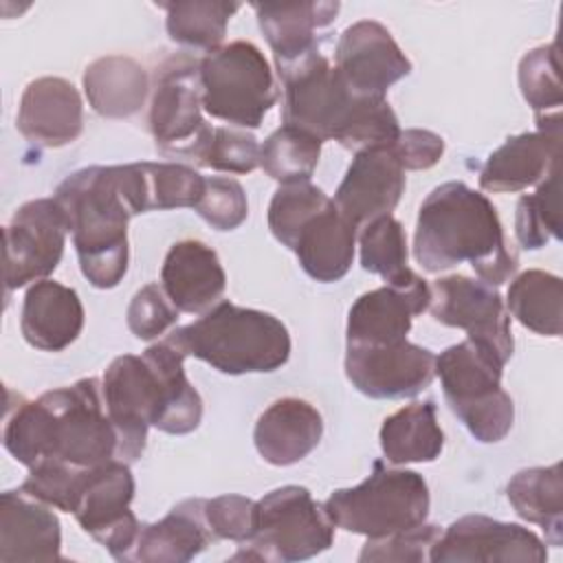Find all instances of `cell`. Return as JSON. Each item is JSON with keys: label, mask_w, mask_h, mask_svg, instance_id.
Instances as JSON below:
<instances>
[{"label": "cell", "mask_w": 563, "mask_h": 563, "mask_svg": "<svg viewBox=\"0 0 563 563\" xmlns=\"http://www.w3.org/2000/svg\"><path fill=\"white\" fill-rule=\"evenodd\" d=\"M334 541V523L323 504L303 486H282L255 501V530L240 543L233 561L292 563L325 552Z\"/></svg>", "instance_id": "obj_9"}, {"label": "cell", "mask_w": 563, "mask_h": 563, "mask_svg": "<svg viewBox=\"0 0 563 563\" xmlns=\"http://www.w3.org/2000/svg\"><path fill=\"white\" fill-rule=\"evenodd\" d=\"M561 114H539L537 130L508 136L479 172V187L493 194H515L539 185L559 169Z\"/></svg>", "instance_id": "obj_18"}, {"label": "cell", "mask_w": 563, "mask_h": 563, "mask_svg": "<svg viewBox=\"0 0 563 563\" xmlns=\"http://www.w3.org/2000/svg\"><path fill=\"white\" fill-rule=\"evenodd\" d=\"M198 64L200 59L180 53L167 57L154 70L147 128L163 154L187 156L209 128L202 119Z\"/></svg>", "instance_id": "obj_12"}, {"label": "cell", "mask_w": 563, "mask_h": 563, "mask_svg": "<svg viewBox=\"0 0 563 563\" xmlns=\"http://www.w3.org/2000/svg\"><path fill=\"white\" fill-rule=\"evenodd\" d=\"M431 286L418 273L400 284H385L363 292L347 314L350 345H380L405 341L416 314L429 310Z\"/></svg>", "instance_id": "obj_20"}, {"label": "cell", "mask_w": 563, "mask_h": 563, "mask_svg": "<svg viewBox=\"0 0 563 563\" xmlns=\"http://www.w3.org/2000/svg\"><path fill=\"white\" fill-rule=\"evenodd\" d=\"M323 418L308 400L286 396L268 405L253 429L260 457L273 466H290L308 457L321 442Z\"/></svg>", "instance_id": "obj_24"}, {"label": "cell", "mask_w": 563, "mask_h": 563, "mask_svg": "<svg viewBox=\"0 0 563 563\" xmlns=\"http://www.w3.org/2000/svg\"><path fill=\"white\" fill-rule=\"evenodd\" d=\"M515 235L523 249H541L550 240H561L559 211V169L539 183L534 194H526L517 202Z\"/></svg>", "instance_id": "obj_38"}, {"label": "cell", "mask_w": 563, "mask_h": 563, "mask_svg": "<svg viewBox=\"0 0 563 563\" xmlns=\"http://www.w3.org/2000/svg\"><path fill=\"white\" fill-rule=\"evenodd\" d=\"M519 88L534 114L559 112L563 103V88L559 77L556 44H543L528 51L519 62Z\"/></svg>", "instance_id": "obj_40"}, {"label": "cell", "mask_w": 563, "mask_h": 563, "mask_svg": "<svg viewBox=\"0 0 563 563\" xmlns=\"http://www.w3.org/2000/svg\"><path fill=\"white\" fill-rule=\"evenodd\" d=\"M284 86V125L303 130L319 141H336L345 150L391 143L400 123L387 97H358L319 53L277 68Z\"/></svg>", "instance_id": "obj_4"}, {"label": "cell", "mask_w": 563, "mask_h": 563, "mask_svg": "<svg viewBox=\"0 0 563 563\" xmlns=\"http://www.w3.org/2000/svg\"><path fill=\"white\" fill-rule=\"evenodd\" d=\"M328 200L330 198L323 194V189L310 180L279 185L268 205V229L273 238L290 249L299 227L323 205H328Z\"/></svg>", "instance_id": "obj_39"}, {"label": "cell", "mask_w": 563, "mask_h": 563, "mask_svg": "<svg viewBox=\"0 0 563 563\" xmlns=\"http://www.w3.org/2000/svg\"><path fill=\"white\" fill-rule=\"evenodd\" d=\"M405 191V169L391 145H372L354 152V158L334 191V207L356 229L389 216Z\"/></svg>", "instance_id": "obj_19"}, {"label": "cell", "mask_w": 563, "mask_h": 563, "mask_svg": "<svg viewBox=\"0 0 563 563\" xmlns=\"http://www.w3.org/2000/svg\"><path fill=\"white\" fill-rule=\"evenodd\" d=\"M123 176L134 213L196 207L205 189V176L183 163H128Z\"/></svg>", "instance_id": "obj_29"}, {"label": "cell", "mask_w": 563, "mask_h": 563, "mask_svg": "<svg viewBox=\"0 0 563 563\" xmlns=\"http://www.w3.org/2000/svg\"><path fill=\"white\" fill-rule=\"evenodd\" d=\"M442 530L433 523H420L409 530H400L387 537L378 539H367L363 545L358 561L361 563H383V561H413V563H424L429 561V552Z\"/></svg>", "instance_id": "obj_42"}, {"label": "cell", "mask_w": 563, "mask_h": 563, "mask_svg": "<svg viewBox=\"0 0 563 563\" xmlns=\"http://www.w3.org/2000/svg\"><path fill=\"white\" fill-rule=\"evenodd\" d=\"M442 446L444 433L431 400L411 402L383 420L380 449L389 464L433 462Z\"/></svg>", "instance_id": "obj_32"}, {"label": "cell", "mask_w": 563, "mask_h": 563, "mask_svg": "<svg viewBox=\"0 0 563 563\" xmlns=\"http://www.w3.org/2000/svg\"><path fill=\"white\" fill-rule=\"evenodd\" d=\"M2 444L26 468L46 460L79 468L119 460V440L106 411L101 380L79 378L35 400L18 394V402L9 400L7 407Z\"/></svg>", "instance_id": "obj_2"}, {"label": "cell", "mask_w": 563, "mask_h": 563, "mask_svg": "<svg viewBox=\"0 0 563 563\" xmlns=\"http://www.w3.org/2000/svg\"><path fill=\"white\" fill-rule=\"evenodd\" d=\"M205 519L213 539L244 543L255 530V501L244 495L205 499Z\"/></svg>", "instance_id": "obj_44"}, {"label": "cell", "mask_w": 563, "mask_h": 563, "mask_svg": "<svg viewBox=\"0 0 563 563\" xmlns=\"http://www.w3.org/2000/svg\"><path fill=\"white\" fill-rule=\"evenodd\" d=\"M321 145L323 141L317 136L282 125L260 145V167L282 185L310 180L321 156Z\"/></svg>", "instance_id": "obj_35"}, {"label": "cell", "mask_w": 563, "mask_h": 563, "mask_svg": "<svg viewBox=\"0 0 563 563\" xmlns=\"http://www.w3.org/2000/svg\"><path fill=\"white\" fill-rule=\"evenodd\" d=\"M134 475L123 460L86 468L77 482L70 512L117 561H130L141 523L130 510Z\"/></svg>", "instance_id": "obj_11"}, {"label": "cell", "mask_w": 563, "mask_h": 563, "mask_svg": "<svg viewBox=\"0 0 563 563\" xmlns=\"http://www.w3.org/2000/svg\"><path fill=\"white\" fill-rule=\"evenodd\" d=\"M251 7L277 68L317 51L314 31L332 24L341 9L339 2H253Z\"/></svg>", "instance_id": "obj_27"}, {"label": "cell", "mask_w": 563, "mask_h": 563, "mask_svg": "<svg viewBox=\"0 0 563 563\" xmlns=\"http://www.w3.org/2000/svg\"><path fill=\"white\" fill-rule=\"evenodd\" d=\"M165 339L185 356L229 376L275 372L290 356V334L277 317L231 301H218L198 321L176 328Z\"/></svg>", "instance_id": "obj_6"}, {"label": "cell", "mask_w": 563, "mask_h": 563, "mask_svg": "<svg viewBox=\"0 0 563 563\" xmlns=\"http://www.w3.org/2000/svg\"><path fill=\"white\" fill-rule=\"evenodd\" d=\"M433 563H543L545 543L519 523L486 515H464L453 521L429 552Z\"/></svg>", "instance_id": "obj_15"}, {"label": "cell", "mask_w": 563, "mask_h": 563, "mask_svg": "<svg viewBox=\"0 0 563 563\" xmlns=\"http://www.w3.org/2000/svg\"><path fill=\"white\" fill-rule=\"evenodd\" d=\"M161 286L178 312L205 314L224 295L227 273L211 246L187 238L169 246L161 268Z\"/></svg>", "instance_id": "obj_22"}, {"label": "cell", "mask_w": 563, "mask_h": 563, "mask_svg": "<svg viewBox=\"0 0 563 563\" xmlns=\"http://www.w3.org/2000/svg\"><path fill=\"white\" fill-rule=\"evenodd\" d=\"M361 266L380 275L385 284H400L413 275L407 266V235L402 224L389 213L361 227Z\"/></svg>", "instance_id": "obj_36"}, {"label": "cell", "mask_w": 563, "mask_h": 563, "mask_svg": "<svg viewBox=\"0 0 563 563\" xmlns=\"http://www.w3.org/2000/svg\"><path fill=\"white\" fill-rule=\"evenodd\" d=\"M356 231L330 198L299 227L290 251H295L306 275L321 284H332L343 279L352 266Z\"/></svg>", "instance_id": "obj_26"}, {"label": "cell", "mask_w": 563, "mask_h": 563, "mask_svg": "<svg viewBox=\"0 0 563 563\" xmlns=\"http://www.w3.org/2000/svg\"><path fill=\"white\" fill-rule=\"evenodd\" d=\"M345 376L369 398H411L435 378V354L407 339L380 345L347 343Z\"/></svg>", "instance_id": "obj_16"}, {"label": "cell", "mask_w": 563, "mask_h": 563, "mask_svg": "<svg viewBox=\"0 0 563 563\" xmlns=\"http://www.w3.org/2000/svg\"><path fill=\"white\" fill-rule=\"evenodd\" d=\"M431 286V317L449 328H462L471 339L495 350L506 363L515 339L508 308L495 286L466 275H446Z\"/></svg>", "instance_id": "obj_14"}, {"label": "cell", "mask_w": 563, "mask_h": 563, "mask_svg": "<svg viewBox=\"0 0 563 563\" xmlns=\"http://www.w3.org/2000/svg\"><path fill=\"white\" fill-rule=\"evenodd\" d=\"M185 354L167 339L141 356H117L103 378L108 418L117 431V457L136 462L145 451L147 429L185 435L202 420V398L185 374Z\"/></svg>", "instance_id": "obj_1"}, {"label": "cell", "mask_w": 563, "mask_h": 563, "mask_svg": "<svg viewBox=\"0 0 563 563\" xmlns=\"http://www.w3.org/2000/svg\"><path fill=\"white\" fill-rule=\"evenodd\" d=\"M84 317L75 288L40 279L24 295L20 330L29 345L42 352H62L81 334Z\"/></svg>", "instance_id": "obj_25"}, {"label": "cell", "mask_w": 563, "mask_h": 563, "mask_svg": "<svg viewBox=\"0 0 563 563\" xmlns=\"http://www.w3.org/2000/svg\"><path fill=\"white\" fill-rule=\"evenodd\" d=\"M53 506L22 488L0 497V561H59L62 530Z\"/></svg>", "instance_id": "obj_23"}, {"label": "cell", "mask_w": 563, "mask_h": 563, "mask_svg": "<svg viewBox=\"0 0 563 563\" xmlns=\"http://www.w3.org/2000/svg\"><path fill=\"white\" fill-rule=\"evenodd\" d=\"M508 314L537 334L559 336L563 321L561 279L541 268L523 271L508 288Z\"/></svg>", "instance_id": "obj_33"}, {"label": "cell", "mask_w": 563, "mask_h": 563, "mask_svg": "<svg viewBox=\"0 0 563 563\" xmlns=\"http://www.w3.org/2000/svg\"><path fill=\"white\" fill-rule=\"evenodd\" d=\"M402 169H429L444 154V139L431 130H400V134L389 143Z\"/></svg>", "instance_id": "obj_45"}, {"label": "cell", "mask_w": 563, "mask_h": 563, "mask_svg": "<svg viewBox=\"0 0 563 563\" xmlns=\"http://www.w3.org/2000/svg\"><path fill=\"white\" fill-rule=\"evenodd\" d=\"M198 216L216 231H233L249 216L244 187L229 176L205 178V189L194 207Z\"/></svg>", "instance_id": "obj_41"}, {"label": "cell", "mask_w": 563, "mask_h": 563, "mask_svg": "<svg viewBox=\"0 0 563 563\" xmlns=\"http://www.w3.org/2000/svg\"><path fill=\"white\" fill-rule=\"evenodd\" d=\"M504 365L495 350L471 339L435 356V376L451 411L484 444L504 440L512 429L515 405L501 387Z\"/></svg>", "instance_id": "obj_7"}, {"label": "cell", "mask_w": 563, "mask_h": 563, "mask_svg": "<svg viewBox=\"0 0 563 563\" xmlns=\"http://www.w3.org/2000/svg\"><path fill=\"white\" fill-rule=\"evenodd\" d=\"M84 277L95 288H114L128 273V222L134 213L119 165L73 172L55 189Z\"/></svg>", "instance_id": "obj_5"}, {"label": "cell", "mask_w": 563, "mask_h": 563, "mask_svg": "<svg viewBox=\"0 0 563 563\" xmlns=\"http://www.w3.org/2000/svg\"><path fill=\"white\" fill-rule=\"evenodd\" d=\"M413 257L427 273L471 262L477 277L490 286L508 282L519 266L495 205L462 180H449L422 200Z\"/></svg>", "instance_id": "obj_3"}, {"label": "cell", "mask_w": 563, "mask_h": 563, "mask_svg": "<svg viewBox=\"0 0 563 563\" xmlns=\"http://www.w3.org/2000/svg\"><path fill=\"white\" fill-rule=\"evenodd\" d=\"M187 158L216 172L251 174L260 167V145L249 132L209 125L194 143Z\"/></svg>", "instance_id": "obj_37"}, {"label": "cell", "mask_w": 563, "mask_h": 563, "mask_svg": "<svg viewBox=\"0 0 563 563\" xmlns=\"http://www.w3.org/2000/svg\"><path fill=\"white\" fill-rule=\"evenodd\" d=\"M81 81L90 108L108 119L136 114L150 90L145 68L128 55H106L95 59L84 70Z\"/></svg>", "instance_id": "obj_30"}, {"label": "cell", "mask_w": 563, "mask_h": 563, "mask_svg": "<svg viewBox=\"0 0 563 563\" xmlns=\"http://www.w3.org/2000/svg\"><path fill=\"white\" fill-rule=\"evenodd\" d=\"M334 70L354 95L385 99L387 90L411 73V62L380 22L358 20L339 37Z\"/></svg>", "instance_id": "obj_17"}, {"label": "cell", "mask_w": 563, "mask_h": 563, "mask_svg": "<svg viewBox=\"0 0 563 563\" xmlns=\"http://www.w3.org/2000/svg\"><path fill=\"white\" fill-rule=\"evenodd\" d=\"M213 534L205 519V499L176 504L161 521L143 523L130 561L185 563L200 554Z\"/></svg>", "instance_id": "obj_28"}, {"label": "cell", "mask_w": 563, "mask_h": 563, "mask_svg": "<svg viewBox=\"0 0 563 563\" xmlns=\"http://www.w3.org/2000/svg\"><path fill=\"white\" fill-rule=\"evenodd\" d=\"M429 504V486L420 473L376 460L358 486L334 490L323 508L334 528L378 539L424 523Z\"/></svg>", "instance_id": "obj_8"}, {"label": "cell", "mask_w": 563, "mask_h": 563, "mask_svg": "<svg viewBox=\"0 0 563 563\" xmlns=\"http://www.w3.org/2000/svg\"><path fill=\"white\" fill-rule=\"evenodd\" d=\"M198 73L202 110L238 128H260L279 97L264 53L246 40L209 51Z\"/></svg>", "instance_id": "obj_10"}, {"label": "cell", "mask_w": 563, "mask_h": 563, "mask_svg": "<svg viewBox=\"0 0 563 563\" xmlns=\"http://www.w3.org/2000/svg\"><path fill=\"white\" fill-rule=\"evenodd\" d=\"M128 328L141 341L158 339L178 319V308L169 301L161 284H145L128 306Z\"/></svg>", "instance_id": "obj_43"}, {"label": "cell", "mask_w": 563, "mask_h": 563, "mask_svg": "<svg viewBox=\"0 0 563 563\" xmlns=\"http://www.w3.org/2000/svg\"><path fill=\"white\" fill-rule=\"evenodd\" d=\"M506 495L515 512L543 528L550 545L563 541V482L561 464L532 466L515 473L506 486Z\"/></svg>", "instance_id": "obj_31"}, {"label": "cell", "mask_w": 563, "mask_h": 563, "mask_svg": "<svg viewBox=\"0 0 563 563\" xmlns=\"http://www.w3.org/2000/svg\"><path fill=\"white\" fill-rule=\"evenodd\" d=\"M18 132L40 147H64L84 130L79 90L62 77L33 79L20 99Z\"/></svg>", "instance_id": "obj_21"}, {"label": "cell", "mask_w": 563, "mask_h": 563, "mask_svg": "<svg viewBox=\"0 0 563 563\" xmlns=\"http://www.w3.org/2000/svg\"><path fill=\"white\" fill-rule=\"evenodd\" d=\"M165 9L167 35L187 48L213 51L227 33V24L240 9L238 2L222 0H176L158 2Z\"/></svg>", "instance_id": "obj_34"}, {"label": "cell", "mask_w": 563, "mask_h": 563, "mask_svg": "<svg viewBox=\"0 0 563 563\" xmlns=\"http://www.w3.org/2000/svg\"><path fill=\"white\" fill-rule=\"evenodd\" d=\"M68 220L55 198H35L15 209L4 227V288L46 279L59 264L66 246Z\"/></svg>", "instance_id": "obj_13"}]
</instances>
